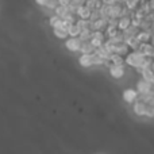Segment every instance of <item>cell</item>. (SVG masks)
I'll return each instance as SVG.
<instances>
[{
    "label": "cell",
    "mask_w": 154,
    "mask_h": 154,
    "mask_svg": "<svg viewBox=\"0 0 154 154\" xmlns=\"http://www.w3.org/2000/svg\"><path fill=\"white\" fill-rule=\"evenodd\" d=\"M141 77L142 79H145L146 81L154 84V70H153V68H145V69L142 70V73H141Z\"/></svg>",
    "instance_id": "2e32d148"
},
{
    "label": "cell",
    "mask_w": 154,
    "mask_h": 154,
    "mask_svg": "<svg viewBox=\"0 0 154 154\" xmlns=\"http://www.w3.org/2000/svg\"><path fill=\"white\" fill-rule=\"evenodd\" d=\"M109 60H111V62L115 64V65H126L125 57L120 56V54H118V53H112L111 56H109Z\"/></svg>",
    "instance_id": "ac0fdd59"
},
{
    "label": "cell",
    "mask_w": 154,
    "mask_h": 154,
    "mask_svg": "<svg viewBox=\"0 0 154 154\" xmlns=\"http://www.w3.org/2000/svg\"><path fill=\"white\" fill-rule=\"evenodd\" d=\"M80 32H81V30L77 26V23H73L68 27V34H69V37H79Z\"/></svg>",
    "instance_id": "ffe728a7"
},
{
    "label": "cell",
    "mask_w": 154,
    "mask_h": 154,
    "mask_svg": "<svg viewBox=\"0 0 154 154\" xmlns=\"http://www.w3.org/2000/svg\"><path fill=\"white\" fill-rule=\"evenodd\" d=\"M53 34L56 35L58 39H66V38L69 37V34H68V29H64V27H54Z\"/></svg>",
    "instance_id": "e0dca14e"
},
{
    "label": "cell",
    "mask_w": 154,
    "mask_h": 154,
    "mask_svg": "<svg viewBox=\"0 0 154 154\" xmlns=\"http://www.w3.org/2000/svg\"><path fill=\"white\" fill-rule=\"evenodd\" d=\"M146 107L147 104L141 99H137L133 104H131V109H133L134 115L138 118H146Z\"/></svg>",
    "instance_id": "7a4b0ae2"
},
{
    "label": "cell",
    "mask_w": 154,
    "mask_h": 154,
    "mask_svg": "<svg viewBox=\"0 0 154 154\" xmlns=\"http://www.w3.org/2000/svg\"><path fill=\"white\" fill-rule=\"evenodd\" d=\"M95 50H96V48L91 43V41H85V42H82L79 53H81V54H92V53H95Z\"/></svg>",
    "instance_id": "5bb4252c"
},
{
    "label": "cell",
    "mask_w": 154,
    "mask_h": 154,
    "mask_svg": "<svg viewBox=\"0 0 154 154\" xmlns=\"http://www.w3.org/2000/svg\"><path fill=\"white\" fill-rule=\"evenodd\" d=\"M145 60H146V56H145V54H142L141 51H138V50H131L130 53L125 57L126 65H128L130 68L143 66V65H145Z\"/></svg>",
    "instance_id": "6da1fadb"
},
{
    "label": "cell",
    "mask_w": 154,
    "mask_h": 154,
    "mask_svg": "<svg viewBox=\"0 0 154 154\" xmlns=\"http://www.w3.org/2000/svg\"><path fill=\"white\" fill-rule=\"evenodd\" d=\"M152 37H153V32L147 31V30H141L139 29V31L137 32V38L141 41V43L142 42H150V41H152Z\"/></svg>",
    "instance_id": "4fadbf2b"
},
{
    "label": "cell",
    "mask_w": 154,
    "mask_h": 154,
    "mask_svg": "<svg viewBox=\"0 0 154 154\" xmlns=\"http://www.w3.org/2000/svg\"><path fill=\"white\" fill-rule=\"evenodd\" d=\"M91 12H92L91 8H88L85 4H81V5L77 7L76 15H77V18H80V19H89L91 18Z\"/></svg>",
    "instance_id": "9c48e42d"
},
{
    "label": "cell",
    "mask_w": 154,
    "mask_h": 154,
    "mask_svg": "<svg viewBox=\"0 0 154 154\" xmlns=\"http://www.w3.org/2000/svg\"><path fill=\"white\" fill-rule=\"evenodd\" d=\"M107 26H108V19H106V18H99L95 22H91V30L92 31H95V30L104 31L107 29Z\"/></svg>",
    "instance_id": "ba28073f"
},
{
    "label": "cell",
    "mask_w": 154,
    "mask_h": 154,
    "mask_svg": "<svg viewBox=\"0 0 154 154\" xmlns=\"http://www.w3.org/2000/svg\"><path fill=\"white\" fill-rule=\"evenodd\" d=\"M131 51V49H130V46L127 45L126 42H122V43H118L116 46H115V53H118V54H120V56H123V57H126L128 53Z\"/></svg>",
    "instance_id": "7c38bea8"
},
{
    "label": "cell",
    "mask_w": 154,
    "mask_h": 154,
    "mask_svg": "<svg viewBox=\"0 0 154 154\" xmlns=\"http://www.w3.org/2000/svg\"><path fill=\"white\" fill-rule=\"evenodd\" d=\"M126 43H127L128 46H130V49L131 50H138V48H139V45H141V41L137 38V35H133V37H128V38H126V41H125Z\"/></svg>",
    "instance_id": "9a60e30c"
},
{
    "label": "cell",
    "mask_w": 154,
    "mask_h": 154,
    "mask_svg": "<svg viewBox=\"0 0 154 154\" xmlns=\"http://www.w3.org/2000/svg\"><path fill=\"white\" fill-rule=\"evenodd\" d=\"M146 118L149 119H154V104L149 103L146 107Z\"/></svg>",
    "instance_id": "d4e9b609"
},
{
    "label": "cell",
    "mask_w": 154,
    "mask_h": 154,
    "mask_svg": "<svg viewBox=\"0 0 154 154\" xmlns=\"http://www.w3.org/2000/svg\"><path fill=\"white\" fill-rule=\"evenodd\" d=\"M108 73L109 76L112 77V79H122V77H125L126 75V69H125V65H115L112 64L111 66L108 68Z\"/></svg>",
    "instance_id": "8992f818"
},
{
    "label": "cell",
    "mask_w": 154,
    "mask_h": 154,
    "mask_svg": "<svg viewBox=\"0 0 154 154\" xmlns=\"http://www.w3.org/2000/svg\"><path fill=\"white\" fill-rule=\"evenodd\" d=\"M135 89L138 91L139 95H143V93H149V92H154V84H152V82L146 81L145 79L138 80L135 84Z\"/></svg>",
    "instance_id": "277c9868"
},
{
    "label": "cell",
    "mask_w": 154,
    "mask_h": 154,
    "mask_svg": "<svg viewBox=\"0 0 154 154\" xmlns=\"http://www.w3.org/2000/svg\"><path fill=\"white\" fill-rule=\"evenodd\" d=\"M54 14H57V15H58L60 18L64 19L65 16L69 15L70 12H69V10H68L66 5H61V4H58V5L56 7V10H54Z\"/></svg>",
    "instance_id": "d6986e66"
},
{
    "label": "cell",
    "mask_w": 154,
    "mask_h": 154,
    "mask_svg": "<svg viewBox=\"0 0 154 154\" xmlns=\"http://www.w3.org/2000/svg\"><path fill=\"white\" fill-rule=\"evenodd\" d=\"M79 64L82 68H91L93 66V60H92V54H80L79 57Z\"/></svg>",
    "instance_id": "8fae6325"
},
{
    "label": "cell",
    "mask_w": 154,
    "mask_h": 154,
    "mask_svg": "<svg viewBox=\"0 0 154 154\" xmlns=\"http://www.w3.org/2000/svg\"><path fill=\"white\" fill-rule=\"evenodd\" d=\"M138 51H141V53L145 54V56L153 57L154 56V46L150 42H142L138 48Z\"/></svg>",
    "instance_id": "30bf717a"
},
{
    "label": "cell",
    "mask_w": 154,
    "mask_h": 154,
    "mask_svg": "<svg viewBox=\"0 0 154 154\" xmlns=\"http://www.w3.org/2000/svg\"><path fill=\"white\" fill-rule=\"evenodd\" d=\"M81 45H82V41L79 37H68L65 39V48L69 51H72V53H79Z\"/></svg>",
    "instance_id": "3957f363"
},
{
    "label": "cell",
    "mask_w": 154,
    "mask_h": 154,
    "mask_svg": "<svg viewBox=\"0 0 154 154\" xmlns=\"http://www.w3.org/2000/svg\"><path fill=\"white\" fill-rule=\"evenodd\" d=\"M138 31H139V27L131 24L128 29H126L125 31H123V34H125V38H128V37H133V35H137V32H138Z\"/></svg>",
    "instance_id": "44dd1931"
},
{
    "label": "cell",
    "mask_w": 154,
    "mask_h": 154,
    "mask_svg": "<svg viewBox=\"0 0 154 154\" xmlns=\"http://www.w3.org/2000/svg\"><path fill=\"white\" fill-rule=\"evenodd\" d=\"M61 20H62V18H60L57 14H54V15H51L50 18H49V24L54 29V27H57L60 23H61Z\"/></svg>",
    "instance_id": "603a6c76"
},
{
    "label": "cell",
    "mask_w": 154,
    "mask_h": 154,
    "mask_svg": "<svg viewBox=\"0 0 154 154\" xmlns=\"http://www.w3.org/2000/svg\"><path fill=\"white\" fill-rule=\"evenodd\" d=\"M35 3H37L38 5H42V7H43V5H45V3H46V0H35Z\"/></svg>",
    "instance_id": "4316f807"
},
{
    "label": "cell",
    "mask_w": 154,
    "mask_h": 154,
    "mask_svg": "<svg viewBox=\"0 0 154 154\" xmlns=\"http://www.w3.org/2000/svg\"><path fill=\"white\" fill-rule=\"evenodd\" d=\"M150 43L154 46V34H153V37H152V41H150Z\"/></svg>",
    "instance_id": "83f0119b"
},
{
    "label": "cell",
    "mask_w": 154,
    "mask_h": 154,
    "mask_svg": "<svg viewBox=\"0 0 154 154\" xmlns=\"http://www.w3.org/2000/svg\"><path fill=\"white\" fill-rule=\"evenodd\" d=\"M104 42H106V41L101 39V38H97V37H92V38H91V43H92L95 48H100V46H103Z\"/></svg>",
    "instance_id": "cb8c5ba5"
},
{
    "label": "cell",
    "mask_w": 154,
    "mask_h": 154,
    "mask_svg": "<svg viewBox=\"0 0 154 154\" xmlns=\"http://www.w3.org/2000/svg\"><path fill=\"white\" fill-rule=\"evenodd\" d=\"M70 2H72V0H58V3H60L61 5H68Z\"/></svg>",
    "instance_id": "484cf974"
},
{
    "label": "cell",
    "mask_w": 154,
    "mask_h": 154,
    "mask_svg": "<svg viewBox=\"0 0 154 154\" xmlns=\"http://www.w3.org/2000/svg\"><path fill=\"white\" fill-rule=\"evenodd\" d=\"M138 96H139L138 91L134 89V88H126V89L123 91V93H122V99L125 100V103L130 104V106L137 100V99H138Z\"/></svg>",
    "instance_id": "5b68a950"
},
{
    "label": "cell",
    "mask_w": 154,
    "mask_h": 154,
    "mask_svg": "<svg viewBox=\"0 0 154 154\" xmlns=\"http://www.w3.org/2000/svg\"><path fill=\"white\" fill-rule=\"evenodd\" d=\"M153 104H154V101H153Z\"/></svg>",
    "instance_id": "f1b7e54d"
},
{
    "label": "cell",
    "mask_w": 154,
    "mask_h": 154,
    "mask_svg": "<svg viewBox=\"0 0 154 154\" xmlns=\"http://www.w3.org/2000/svg\"><path fill=\"white\" fill-rule=\"evenodd\" d=\"M79 38L82 41V42H85V41H91V38H92V30H91V29L81 30V32H80Z\"/></svg>",
    "instance_id": "7402d4cb"
},
{
    "label": "cell",
    "mask_w": 154,
    "mask_h": 154,
    "mask_svg": "<svg viewBox=\"0 0 154 154\" xmlns=\"http://www.w3.org/2000/svg\"><path fill=\"white\" fill-rule=\"evenodd\" d=\"M131 22H133V16L131 15H123V16H119L118 19V29L120 31H125L126 29L131 26Z\"/></svg>",
    "instance_id": "52a82bcc"
}]
</instances>
